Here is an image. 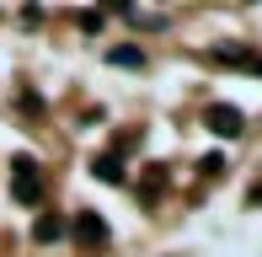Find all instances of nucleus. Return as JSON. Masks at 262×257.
Masks as SVG:
<instances>
[{"label":"nucleus","mask_w":262,"mask_h":257,"mask_svg":"<svg viewBox=\"0 0 262 257\" xmlns=\"http://www.w3.org/2000/svg\"><path fill=\"white\" fill-rule=\"evenodd\" d=\"M91 177L107 182V188H118V182H123V161H118L113 150H107V156H91Z\"/></svg>","instance_id":"obj_4"},{"label":"nucleus","mask_w":262,"mask_h":257,"mask_svg":"<svg viewBox=\"0 0 262 257\" xmlns=\"http://www.w3.org/2000/svg\"><path fill=\"white\" fill-rule=\"evenodd\" d=\"M59 236H64V220H59V215H43L38 225H32V241H43V247H49V241H59Z\"/></svg>","instance_id":"obj_6"},{"label":"nucleus","mask_w":262,"mask_h":257,"mask_svg":"<svg viewBox=\"0 0 262 257\" xmlns=\"http://www.w3.org/2000/svg\"><path fill=\"white\" fill-rule=\"evenodd\" d=\"M107 236H113V230H107L102 215H91V209L75 215V241H80V247H107Z\"/></svg>","instance_id":"obj_3"},{"label":"nucleus","mask_w":262,"mask_h":257,"mask_svg":"<svg viewBox=\"0 0 262 257\" xmlns=\"http://www.w3.org/2000/svg\"><path fill=\"white\" fill-rule=\"evenodd\" d=\"M252 204H262V182H257V188H252Z\"/></svg>","instance_id":"obj_11"},{"label":"nucleus","mask_w":262,"mask_h":257,"mask_svg":"<svg viewBox=\"0 0 262 257\" xmlns=\"http://www.w3.org/2000/svg\"><path fill=\"white\" fill-rule=\"evenodd\" d=\"M246 70H257V75H262V54H252V65H246Z\"/></svg>","instance_id":"obj_10"},{"label":"nucleus","mask_w":262,"mask_h":257,"mask_svg":"<svg viewBox=\"0 0 262 257\" xmlns=\"http://www.w3.org/2000/svg\"><path fill=\"white\" fill-rule=\"evenodd\" d=\"M204 123H209V134H220V139H241L246 134L241 108H230V102H214V108L204 113Z\"/></svg>","instance_id":"obj_2"},{"label":"nucleus","mask_w":262,"mask_h":257,"mask_svg":"<svg viewBox=\"0 0 262 257\" xmlns=\"http://www.w3.org/2000/svg\"><path fill=\"white\" fill-rule=\"evenodd\" d=\"M198 172H204V177H220V172H225V156H204V161H198Z\"/></svg>","instance_id":"obj_9"},{"label":"nucleus","mask_w":262,"mask_h":257,"mask_svg":"<svg viewBox=\"0 0 262 257\" xmlns=\"http://www.w3.org/2000/svg\"><path fill=\"white\" fill-rule=\"evenodd\" d=\"M161 193H166V166H150V172H145V188H139V198H145V204H156Z\"/></svg>","instance_id":"obj_7"},{"label":"nucleus","mask_w":262,"mask_h":257,"mask_svg":"<svg viewBox=\"0 0 262 257\" xmlns=\"http://www.w3.org/2000/svg\"><path fill=\"white\" fill-rule=\"evenodd\" d=\"M102 22H107L102 11H75V27L80 32H102Z\"/></svg>","instance_id":"obj_8"},{"label":"nucleus","mask_w":262,"mask_h":257,"mask_svg":"<svg viewBox=\"0 0 262 257\" xmlns=\"http://www.w3.org/2000/svg\"><path fill=\"white\" fill-rule=\"evenodd\" d=\"M11 198H16V204H43V172H38L32 156L11 161Z\"/></svg>","instance_id":"obj_1"},{"label":"nucleus","mask_w":262,"mask_h":257,"mask_svg":"<svg viewBox=\"0 0 262 257\" xmlns=\"http://www.w3.org/2000/svg\"><path fill=\"white\" fill-rule=\"evenodd\" d=\"M107 65H118V70H145V54H139L134 43H118V49H107Z\"/></svg>","instance_id":"obj_5"}]
</instances>
